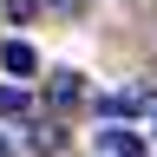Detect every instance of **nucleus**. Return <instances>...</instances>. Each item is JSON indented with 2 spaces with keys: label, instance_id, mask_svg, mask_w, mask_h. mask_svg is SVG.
<instances>
[{
  "label": "nucleus",
  "instance_id": "nucleus-5",
  "mask_svg": "<svg viewBox=\"0 0 157 157\" xmlns=\"http://www.w3.org/2000/svg\"><path fill=\"white\" fill-rule=\"evenodd\" d=\"M20 111H26V92H20V85H0V118H20Z\"/></svg>",
  "mask_w": 157,
  "mask_h": 157
},
{
  "label": "nucleus",
  "instance_id": "nucleus-3",
  "mask_svg": "<svg viewBox=\"0 0 157 157\" xmlns=\"http://www.w3.org/2000/svg\"><path fill=\"white\" fill-rule=\"evenodd\" d=\"M0 66H7L13 78H26V72H39V52L26 46V39H7V46H0Z\"/></svg>",
  "mask_w": 157,
  "mask_h": 157
},
{
  "label": "nucleus",
  "instance_id": "nucleus-6",
  "mask_svg": "<svg viewBox=\"0 0 157 157\" xmlns=\"http://www.w3.org/2000/svg\"><path fill=\"white\" fill-rule=\"evenodd\" d=\"M0 157H13V144H7V131H0Z\"/></svg>",
  "mask_w": 157,
  "mask_h": 157
},
{
  "label": "nucleus",
  "instance_id": "nucleus-4",
  "mask_svg": "<svg viewBox=\"0 0 157 157\" xmlns=\"http://www.w3.org/2000/svg\"><path fill=\"white\" fill-rule=\"evenodd\" d=\"M78 92H85V85H78V72H72V66H59V72H52V105H72Z\"/></svg>",
  "mask_w": 157,
  "mask_h": 157
},
{
  "label": "nucleus",
  "instance_id": "nucleus-1",
  "mask_svg": "<svg viewBox=\"0 0 157 157\" xmlns=\"http://www.w3.org/2000/svg\"><path fill=\"white\" fill-rule=\"evenodd\" d=\"M92 157H151V144L137 131H124V124H105V131L92 137Z\"/></svg>",
  "mask_w": 157,
  "mask_h": 157
},
{
  "label": "nucleus",
  "instance_id": "nucleus-2",
  "mask_svg": "<svg viewBox=\"0 0 157 157\" xmlns=\"http://www.w3.org/2000/svg\"><path fill=\"white\" fill-rule=\"evenodd\" d=\"M144 105H151L144 85H124V92H105V98H98V111H105V118H131V111H144Z\"/></svg>",
  "mask_w": 157,
  "mask_h": 157
}]
</instances>
